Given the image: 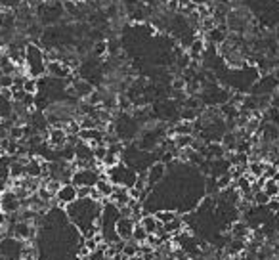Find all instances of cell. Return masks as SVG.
Returning <instances> with one entry per match:
<instances>
[{
  "mask_svg": "<svg viewBox=\"0 0 279 260\" xmlns=\"http://www.w3.org/2000/svg\"><path fill=\"white\" fill-rule=\"evenodd\" d=\"M102 211H104V207L100 205V201H94L90 197L77 199L75 203L65 207L67 218L77 226L80 233H84V237H92L94 233L100 231Z\"/></svg>",
  "mask_w": 279,
  "mask_h": 260,
  "instance_id": "obj_1",
  "label": "cell"
},
{
  "mask_svg": "<svg viewBox=\"0 0 279 260\" xmlns=\"http://www.w3.org/2000/svg\"><path fill=\"white\" fill-rule=\"evenodd\" d=\"M46 63H48L46 52L40 48L39 44L27 42V46H25V65H27L29 77H44L46 75Z\"/></svg>",
  "mask_w": 279,
  "mask_h": 260,
  "instance_id": "obj_2",
  "label": "cell"
},
{
  "mask_svg": "<svg viewBox=\"0 0 279 260\" xmlns=\"http://www.w3.org/2000/svg\"><path fill=\"white\" fill-rule=\"evenodd\" d=\"M8 228H10L12 235L18 241H21V243H27V241L31 243V241H35V237H37V226L33 222L18 220L16 224L8 226Z\"/></svg>",
  "mask_w": 279,
  "mask_h": 260,
  "instance_id": "obj_3",
  "label": "cell"
},
{
  "mask_svg": "<svg viewBox=\"0 0 279 260\" xmlns=\"http://www.w3.org/2000/svg\"><path fill=\"white\" fill-rule=\"evenodd\" d=\"M21 199L18 193L14 192V188H6L0 192V211L8 212V214H18L21 211Z\"/></svg>",
  "mask_w": 279,
  "mask_h": 260,
  "instance_id": "obj_4",
  "label": "cell"
},
{
  "mask_svg": "<svg viewBox=\"0 0 279 260\" xmlns=\"http://www.w3.org/2000/svg\"><path fill=\"white\" fill-rule=\"evenodd\" d=\"M100 176H102V174L98 172L94 166H86V168H78V170H75V172H73V180H71V182L75 184L77 188H82V186L92 188V186H96L98 184Z\"/></svg>",
  "mask_w": 279,
  "mask_h": 260,
  "instance_id": "obj_5",
  "label": "cell"
},
{
  "mask_svg": "<svg viewBox=\"0 0 279 260\" xmlns=\"http://www.w3.org/2000/svg\"><path fill=\"white\" fill-rule=\"evenodd\" d=\"M77 199H78V188L73 182H69V184H63V186L59 188V192L56 193V199H54V203L65 209L67 205L75 203Z\"/></svg>",
  "mask_w": 279,
  "mask_h": 260,
  "instance_id": "obj_6",
  "label": "cell"
},
{
  "mask_svg": "<svg viewBox=\"0 0 279 260\" xmlns=\"http://www.w3.org/2000/svg\"><path fill=\"white\" fill-rule=\"evenodd\" d=\"M46 144L54 149H59L65 144H69V134L65 126H50L46 132Z\"/></svg>",
  "mask_w": 279,
  "mask_h": 260,
  "instance_id": "obj_7",
  "label": "cell"
},
{
  "mask_svg": "<svg viewBox=\"0 0 279 260\" xmlns=\"http://www.w3.org/2000/svg\"><path fill=\"white\" fill-rule=\"evenodd\" d=\"M136 224H138V222H136L132 216H119L115 222V231H117V235H119V239H123V241L132 239Z\"/></svg>",
  "mask_w": 279,
  "mask_h": 260,
  "instance_id": "obj_8",
  "label": "cell"
},
{
  "mask_svg": "<svg viewBox=\"0 0 279 260\" xmlns=\"http://www.w3.org/2000/svg\"><path fill=\"white\" fill-rule=\"evenodd\" d=\"M166 170H168V166L161 161H155L149 168H147V184H149V188H155L157 184H161L164 180V176H166Z\"/></svg>",
  "mask_w": 279,
  "mask_h": 260,
  "instance_id": "obj_9",
  "label": "cell"
},
{
  "mask_svg": "<svg viewBox=\"0 0 279 260\" xmlns=\"http://www.w3.org/2000/svg\"><path fill=\"white\" fill-rule=\"evenodd\" d=\"M230 235L235 239H245L249 241L252 237V228L249 226L247 220H233L230 226Z\"/></svg>",
  "mask_w": 279,
  "mask_h": 260,
  "instance_id": "obj_10",
  "label": "cell"
},
{
  "mask_svg": "<svg viewBox=\"0 0 279 260\" xmlns=\"http://www.w3.org/2000/svg\"><path fill=\"white\" fill-rule=\"evenodd\" d=\"M10 164H12L10 155H6V153L0 155V190H4L6 186H12Z\"/></svg>",
  "mask_w": 279,
  "mask_h": 260,
  "instance_id": "obj_11",
  "label": "cell"
},
{
  "mask_svg": "<svg viewBox=\"0 0 279 260\" xmlns=\"http://www.w3.org/2000/svg\"><path fill=\"white\" fill-rule=\"evenodd\" d=\"M109 201L117 205V207H125L130 203V193H128V188L126 186H115V190L111 193V197H109Z\"/></svg>",
  "mask_w": 279,
  "mask_h": 260,
  "instance_id": "obj_12",
  "label": "cell"
},
{
  "mask_svg": "<svg viewBox=\"0 0 279 260\" xmlns=\"http://www.w3.org/2000/svg\"><path fill=\"white\" fill-rule=\"evenodd\" d=\"M140 224H142L145 230H147V233H159V231L163 230V224L157 220L155 212H153V214H151V212L144 214V216L140 218Z\"/></svg>",
  "mask_w": 279,
  "mask_h": 260,
  "instance_id": "obj_13",
  "label": "cell"
},
{
  "mask_svg": "<svg viewBox=\"0 0 279 260\" xmlns=\"http://www.w3.org/2000/svg\"><path fill=\"white\" fill-rule=\"evenodd\" d=\"M185 230V222L180 218V216H176L174 220L166 222V224H163V230H161V233H164V235H178V233H182V231Z\"/></svg>",
  "mask_w": 279,
  "mask_h": 260,
  "instance_id": "obj_14",
  "label": "cell"
},
{
  "mask_svg": "<svg viewBox=\"0 0 279 260\" xmlns=\"http://www.w3.org/2000/svg\"><path fill=\"white\" fill-rule=\"evenodd\" d=\"M96 188L100 190V193H102L106 199H109L111 193H113V190H115V184L107 178V174H102L100 180H98V184H96Z\"/></svg>",
  "mask_w": 279,
  "mask_h": 260,
  "instance_id": "obj_15",
  "label": "cell"
},
{
  "mask_svg": "<svg viewBox=\"0 0 279 260\" xmlns=\"http://www.w3.org/2000/svg\"><path fill=\"white\" fill-rule=\"evenodd\" d=\"M264 168H266V161L264 159H250L249 164H247V172L252 174L254 178L264 176Z\"/></svg>",
  "mask_w": 279,
  "mask_h": 260,
  "instance_id": "obj_16",
  "label": "cell"
},
{
  "mask_svg": "<svg viewBox=\"0 0 279 260\" xmlns=\"http://www.w3.org/2000/svg\"><path fill=\"white\" fill-rule=\"evenodd\" d=\"M174 138V144L178 149H185V147H192L193 142H195V136L193 134H176L172 136Z\"/></svg>",
  "mask_w": 279,
  "mask_h": 260,
  "instance_id": "obj_17",
  "label": "cell"
},
{
  "mask_svg": "<svg viewBox=\"0 0 279 260\" xmlns=\"http://www.w3.org/2000/svg\"><path fill=\"white\" fill-rule=\"evenodd\" d=\"M136 254H140V243H136L134 239L125 241L123 256H125V258H130V256H136Z\"/></svg>",
  "mask_w": 279,
  "mask_h": 260,
  "instance_id": "obj_18",
  "label": "cell"
},
{
  "mask_svg": "<svg viewBox=\"0 0 279 260\" xmlns=\"http://www.w3.org/2000/svg\"><path fill=\"white\" fill-rule=\"evenodd\" d=\"M155 216H157V220L161 222V224H166V222L174 220V218L178 216V212L170 211V209H157V211H155Z\"/></svg>",
  "mask_w": 279,
  "mask_h": 260,
  "instance_id": "obj_19",
  "label": "cell"
},
{
  "mask_svg": "<svg viewBox=\"0 0 279 260\" xmlns=\"http://www.w3.org/2000/svg\"><path fill=\"white\" fill-rule=\"evenodd\" d=\"M262 190L268 193L269 197H279V182L277 180H273V178H266Z\"/></svg>",
  "mask_w": 279,
  "mask_h": 260,
  "instance_id": "obj_20",
  "label": "cell"
},
{
  "mask_svg": "<svg viewBox=\"0 0 279 260\" xmlns=\"http://www.w3.org/2000/svg\"><path fill=\"white\" fill-rule=\"evenodd\" d=\"M269 199H271V197H269L264 190L252 192V205H256V207H266V205L269 203Z\"/></svg>",
  "mask_w": 279,
  "mask_h": 260,
  "instance_id": "obj_21",
  "label": "cell"
},
{
  "mask_svg": "<svg viewBox=\"0 0 279 260\" xmlns=\"http://www.w3.org/2000/svg\"><path fill=\"white\" fill-rule=\"evenodd\" d=\"M147 235H149L147 230H145L144 226L138 222V224H136V228H134V233H132V239H134L136 243H140V245H144L145 241H147Z\"/></svg>",
  "mask_w": 279,
  "mask_h": 260,
  "instance_id": "obj_22",
  "label": "cell"
},
{
  "mask_svg": "<svg viewBox=\"0 0 279 260\" xmlns=\"http://www.w3.org/2000/svg\"><path fill=\"white\" fill-rule=\"evenodd\" d=\"M266 209H268L271 214H279V197H271L269 203L266 205Z\"/></svg>",
  "mask_w": 279,
  "mask_h": 260,
  "instance_id": "obj_23",
  "label": "cell"
},
{
  "mask_svg": "<svg viewBox=\"0 0 279 260\" xmlns=\"http://www.w3.org/2000/svg\"><path fill=\"white\" fill-rule=\"evenodd\" d=\"M75 256H77L78 260H84V258H88V256H90V250H88V247L84 245V243L78 247V250L75 252Z\"/></svg>",
  "mask_w": 279,
  "mask_h": 260,
  "instance_id": "obj_24",
  "label": "cell"
},
{
  "mask_svg": "<svg viewBox=\"0 0 279 260\" xmlns=\"http://www.w3.org/2000/svg\"><path fill=\"white\" fill-rule=\"evenodd\" d=\"M82 243L86 245L90 252H94V250H98V245H100V243H98V241L94 239V237H84V241H82Z\"/></svg>",
  "mask_w": 279,
  "mask_h": 260,
  "instance_id": "obj_25",
  "label": "cell"
},
{
  "mask_svg": "<svg viewBox=\"0 0 279 260\" xmlns=\"http://www.w3.org/2000/svg\"><path fill=\"white\" fill-rule=\"evenodd\" d=\"M271 75H273V77H275V78H277V80H279V67L273 69V73H271Z\"/></svg>",
  "mask_w": 279,
  "mask_h": 260,
  "instance_id": "obj_26",
  "label": "cell"
},
{
  "mask_svg": "<svg viewBox=\"0 0 279 260\" xmlns=\"http://www.w3.org/2000/svg\"><path fill=\"white\" fill-rule=\"evenodd\" d=\"M125 260H144L140 254H136V256H130V258H125Z\"/></svg>",
  "mask_w": 279,
  "mask_h": 260,
  "instance_id": "obj_27",
  "label": "cell"
},
{
  "mask_svg": "<svg viewBox=\"0 0 279 260\" xmlns=\"http://www.w3.org/2000/svg\"><path fill=\"white\" fill-rule=\"evenodd\" d=\"M273 145H275V149H277V151H279V138H277V140H275V142H273Z\"/></svg>",
  "mask_w": 279,
  "mask_h": 260,
  "instance_id": "obj_28",
  "label": "cell"
},
{
  "mask_svg": "<svg viewBox=\"0 0 279 260\" xmlns=\"http://www.w3.org/2000/svg\"><path fill=\"white\" fill-rule=\"evenodd\" d=\"M0 155H4V153H2V149H0Z\"/></svg>",
  "mask_w": 279,
  "mask_h": 260,
  "instance_id": "obj_29",
  "label": "cell"
},
{
  "mask_svg": "<svg viewBox=\"0 0 279 260\" xmlns=\"http://www.w3.org/2000/svg\"><path fill=\"white\" fill-rule=\"evenodd\" d=\"M84 260H88V258H84Z\"/></svg>",
  "mask_w": 279,
  "mask_h": 260,
  "instance_id": "obj_30",
  "label": "cell"
}]
</instances>
